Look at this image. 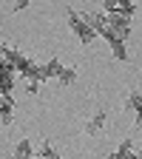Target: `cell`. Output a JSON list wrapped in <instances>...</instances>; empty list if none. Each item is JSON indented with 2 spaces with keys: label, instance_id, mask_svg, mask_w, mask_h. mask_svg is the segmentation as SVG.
Returning a JSON list of instances; mask_svg holds the SVG:
<instances>
[{
  "label": "cell",
  "instance_id": "cell-3",
  "mask_svg": "<svg viewBox=\"0 0 142 159\" xmlns=\"http://www.w3.org/2000/svg\"><path fill=\"white\" fill-rule=\"evenodd\" d=\"M14 83H17V74L3 63V60H0V97H11Z\"/></svg>",
  "mask_w": 142,
  "mask_h": 159
},
{
  "label": "cell",
  "instance_id": "cell-9",
  "mask_svg": "<svg viewBox=\"0 0 142 159\" xmlns=\"http://www.w3.org/2000/svg\"><path fill=\"white\" fill-rule=\"evenodd\" d=\"M34 156H37V159H63V156L54 151L51 142H40V145H34Z\"/></svg>",
  "mask_w": 142,
  "mask_h": 159
},
{
  "label": "cell",
  "instance_id": "cell-2",
  "mask_svg": "<svg viewBox=\"0 0 142 159\" xmlns=\"http://www.w3.org/2000/svg\"><path fill=\"white\" fill-rule=\"evenodd\" d=\"M105 122H108V111H105V108L94 111L91 119H85V134H88V136H99V134H103V128H105Z\"/></svg>",
  "mask_w": 142,
  "mask_h": 159
},
{
  "label": "cell",
  "instance_id": "cell-5",
  "mask_svg": "<svg viewBox=\"0 0 142 159\" xmlns=\"http://www.w3.org/2000/svg\"><path fill=\"white\" fill-rule=\"evenodd\" d=\"M125 108H128V114H131L134 122L142 125V94H139V91H131V94L125 97Z\"/></svg>",
  "mask_w": 142,
  "mask_h": 159
},
{
  "label": "cell",
  "instance_id": "cell-6",
  "mask_svg": "<svg viewBox=\"0 0 142 159\" xmlns=\"http://www.w3.org/2000/svg\"><path fill=\"white\" fill-rule=\"evenodd\" d=\"M14 111H17L14 99H11V97H0V128H9V125H11Z\"/></svg>",
  "mask_w": 142,
  "mask_h": 159
},
{
  "label": "cell",
  "instance_id": "cell-7",
  "mask_svg": "<svg viewBox=\"0 0 142 159\" xmlns=\"http://www.w3.org/2000/svg\"><path fill=\"white\" fill-rule=\"evenodd\" d=\"M103 14H128V17H134L136 14V6L134 3H105L103 6Z\"/></svg>",
  "mask_w": 142,
  "mask_h": 159
},
{
  "label": "cell",
  "instance_id": "cell-8",
  "mask_svg": "<svg viewBox=\"0 0 142 159\" xmlns=\"http://www.w3.org/2000/svg\"><path fill=\"white\" fill-rule=\"evenodd\" d=\"M11 159H34V142H31V139H20Z\"/></svg>",
  "mask_w": 142,
  "mask_h": 159
},
{
  "label": "cell",
  "instance_id": "cell-1",
  "mask_svg": "<svg viewBox=\"0 0 142 159\" xmlns=\"http://www.w3.org/2000/svg\"><path fill=\"white\" fill-rule=\"evenodd\" d=\"M66 20H68V29L77 34V40H80L83 46H88V43H94V40H97V34L91 31V26L85 23L83 17H80V11H74V9H66Z\"/></svg>",
  "mask_w": 142,
  "mask_h": 159
},
{
  "label": "cell",
  "instance_id": "cell-4",
  "mask_svg": "<svg viewBox=\"0 0 142 159\" xmlns=\"http://www.w3.org/2000/svg\"><path fill=\"white\" fill-rule=\"evenodd\" d=\"M108 159H142V148H136L131 139H122V142L117 145V151H114Z\"/></svg>",
  "mask_w": 142,
  "mask_h": 159
}]
</instances>
